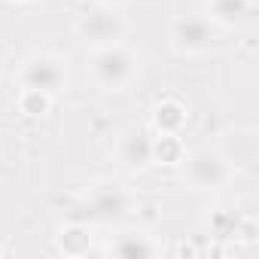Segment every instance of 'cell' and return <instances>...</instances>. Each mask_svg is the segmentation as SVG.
Returning <instances> with one entry per match:
<instances>
[{
	"label": "cell",
	"mask_w": 259,
	"mask_h": 259,
	"mask_svg": "<svg viewBox=\"0 0 259 259\" xmlns=\"http://www.w3.org/2000/svg\"><path fill=\"white\" fill-rule=\"evenodd\" d=\"M235 238H241L244 244H256V238H259L256 220H253V217H238V229H235Z\"/></svg>",
	"instance_id": "cell-16"
},
{
	"label": "cell",
	"mask_w": 259,
	"mask_h": 259,
	"mask_svg": "<svg viewBox=\"0 0 259 259\" xmlns=\"http://www.w3.org/2000/svg\"><path fill=\"white\" fill-rule=\"evenodd\" d=\"M110 253L122 256V259H147V256L156 253V247L144 235H122L116 244H110Z\"/></svg>",
	"instance_id": "cell-14"
},
{
	"label": "cell",
	"mask_w": 259,
	"mask_h": 259,
	"mask_svg": "<svg viewBox=\"0 0 259 259\" xmlns=\"http://www.w3.org/2000/svg\"><path fill=\"white\" fill-rule=\"evenodd\" d=\"M186 156V144L180 135H165L159 132V138H153V162L159 165H180Z\"/></svg>",
	"instance_id": "cell-13"
},
{
	"label": "cell",
	"mask_w": 259,
	"mask_h": 259,
	"mask_svg": "<svg viewBox=\"0 0 259 259\" xmlns=\"http://www.w3.org/2000/svg\"><path fill=\"white\" fill-rule=\"evenodd\" d=\"M95 4H98V7H113V10H116V7L128 4V0H95Z\"/></svg>",
	"instance_id": "cell-19"
},
{
	"label": "cell",
	"mask_w": 259,
	"mask_h": 259,
	"mask_svg": "<svg viewBox=\"0 0 259 259\" xmlns=\"http://www.w3.org/2000/svg\"><path fill=\"white\" fill-rule=\"evenodd\" d=\"M250 16V0H207V19L220 28H235Z\"/></svg>",
	"instance_id": "cell-9"
},
{
	"label": "cell",
	"mask_w": 259,
	"mask_h": 259,
	"mask_svg": "<svg viewBox=\"0 0 259 259\" xmlns=\"http://www.w3.org/2000/svg\"><path fill=\"white\" fill-rule=\"evenodd\" d=\"M186 122H189L186 104H180L177 98H165V101H159V104H156V110H153V125H156V132L180 135Z\"/></svg>",
	"instance_id": "cell-8"
},
{
	"label": "cell",
	"mask_w": 259,
	"mask_h": 259,
	"mask_svg": "<svg viewBox=\"0 0 259 259\" xmlns=\"http://www.w3.org/2000/svg\"><path fill=\"white\" fill-rule=\"evenodd\" d=\"M125 19L113 10V7H98L95 10H85L79 19H76V34L82 43H89L92 49L98 46H110V43H122L125 37Z\"/></svg>",
	"instance_id": "cell-2"
},
{
	"label": "cell",
	"mask_w": 259,
	"mask_h": 259,
	"mask_svg": "<svg viewBox=\"0 0 259 259\" xmlns=\"http://www.w3.org/2000/svg\"><path fill=\"white\" fill-rule=\"evenodd\" d=\"M235 229H238V213H232V210H213L207 217V232H210L213 241L235 238Z\"/></svg>",
	"instance_id": "cell-15"
},
{
	"label": "cell",
	"mask_w": 259,
	"mask_h": 259,
	"mask_svg": "<svg viewBox=\"0 0 259 259\" xmlns=\"http://www.w3.org/2000/svg\"><path fill=\"white\" fill-rule=\"evenodd\" d=\"M89 73L92 79L107 89V92H122L138 73V58L132 49H125L122 43L98 46L89 55Z\"/></svg>",
	"instance_id": "cell-1"
},
{
	"label": "cell",
	"mask_w": 259,
	"mask_h": 259,
	"mask_svg": "<svg viewBox=\"0 0 259 259\" xmlns=\"http://www.w3.org/2000/svg\"><path fill=\"white\" fill-rule=\"evenodd\" d=\"M52 98H55V95H49V92L22 85L16 104H19V113H22V116H28V119H43V116L52 113Z\"/></svg>",
	"instance_id": "cell-12"
},
{
	"label": "cell",
	"mask_w": 259,
	"mask_h": 259,
	"mask_svg": "<svg viewBox=\"0 0 259 259\" xmlns=\"http://www.w3.org/2000/svg\"><path fill=\"white\" fill-rule=\"evenodd\" d=\"M58 250L64 256H85L92 250V229L85 223H67L58 232Z\"/></svg>",
	"instance_id": "cell-10"
},
{
	"label": "cell",
	"mask_w": 259,
	"mask_h": 259,
	"mask_svg": "<svg viewBox=\"0 0 259 259\" xmlns=\"http://www.w3.org/2000/svg\"><path fill=\"white\" fill-rule=\"evenodd\" d=\"M183 177L189 180L192 189H220L229 180V162L223 159L220 150H192L183 156Z\"/></svg>",
	"instance_id": "cell-4"
},
{
	"label": "cell",
	"mask_w": 259,
	"mask_h": 259,
	"mask_svg": "<svg viewBox=\"0 0 259 259\" xmlns=\"http://www.w3.org/2000/svg\"><path fill=\"white\" fill-rule=\"evenodd\" d=\"M223 159L235 168H244L250 171L256 165V156H259V144H256V132L253 128H244V132H232L223 144Z\"/></svg>",
	"instance_id": "cell-7"
},
{
	"label": "cell",
	"mask_w": 259,
	"mask_h": 259,
	"mask_svg": "<svg viewBox=\"0 0 259 259\" xmlns=\"http://www.w3.org/2000/svg\"><path fill=\"white\" fill-rule=\"evenodd\" d=\"M138 220H141V223H147V226H153V223L159 220V204H153V201L141 204V207H138Z\"/></svg>",
	"instance_id": "cell-17"
},
{
	"label": "cell",
	"mask_w": 259,
	"mask_h": 259,
	"mask_svg": "<svg viewBox=\"0 0 259 259\" xmlns=\"http://www.w3.org/2000/svg\"><path fill=\"white\" fill-rule=\"evenodd\" d=\"M174 253H177V256H195V247L183 241V244H177V250H174Z\"/></svg>",
	"instance_id": "cell-18"
},
{
	"label": "cell",
	"mask_w": 259,
	"mask_h": 259,
	"mask_svg": "<svg viewBox=\"0 0 259 259\" xmlns=\"http://www.w3.org/2000/svg\"><path fill=\"white\" fill-rule=\"evenodd\" d=\"M7 4H28V0H7Z\"/></svg>",
	"instance_id": "cell-20"
},
{
	"label": "cell",
	"mask_w": 259,
	"mask_h": 259,
	"mask_svg": "<svg viewBox=\"0 0 259 259\" xmlns=\"http://www.w3.org/2000/svg\"><path fill=\"white\" fill-rule=\"evenodd\" d=\"M4 253H7V247H0V256H4Z\"/></svg>",
	"instance_id": "cell-21"
},
{
	"label": "cell",
	"mask_w": 259,
	"mask_h": 259,
	"mask_svg": "<svg viewBox=\"0 0 259 259\" xmlns=\"http://www.w3.org/2000/svg\"><path fill=\"white\" fill-rule=\"evenodd\" d=\"M89 207H92L95 217L110 220V217H119V213L128 207V201H125V195H122L119 189H113V186H98V189L89 195Z\"/></svg>",
	"instance_id": "cell-11"
},
{
	"label": "cell",
	"mask_w": 259,
	"mask_h": 259,
	"mask_svg": "<svg viewBox=\"0 0 259 259\" xmlns=\"http://www.w3.org/2000/svg\"><path fill=\"white\" fill-rule=\"evenodd\" d=\"M22 85L28 89H40V92H49V95H58L64 85H67V61L61 55H52V52H43V55H31L19 73Z\"/></svg>",
	"instance_id": "cell-5"
},
{
	"label": "cell",
	"mask_w": 259,
	"mask_h": 259,
	"mask_svg": "<svg viewBox=\"0 0 259 259\" xmlns=\"http://www.w3.org/2000/svg\"><path fill=\"white\" fill-rule=\"evenodd\" d=\"M116 156L125 168L132 171H141L147 165H153V138H147L144 132L132 128L119 138V147H116Z\"/></svg>",
	"instance_id": "cell-6"
},
{
	"label": "cell",
	"mask_w": 259,
	"mask_h": 259,
	"mask_svg": "<svg viewBox=\"0 0 259 259\" xmlns=\"http://www.w3.org/2000/svg\"><path fill=\"white\" fill-rule=\"evenodd\" d=\"M217 43V28L207 16H177L171 22V46L180 55H204Z\"/></svg>",
	"instance_id": "cell-3"
}]
</instances>
